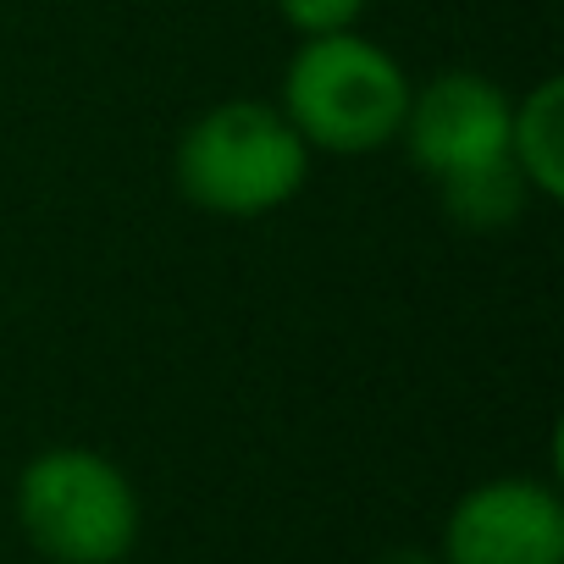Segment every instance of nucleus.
<instances>
[{
  "mask_svg": "<svg viewBox=\"0 0 564 564\" xmlns=\"http://www.w3.org/2000/svg\"><path fill=\"white\" fill-rule=\"evenodd\" d=\"M410 73L360 29L300 40L282 67L276 111L294 122L311 155H377L399 144L410 111Z\"/></svg>",
  "mask_w": 564,
  "mask_h": 564,
  "instance_id": "nucleus-2",
  "label": "nucleus"
},
{
  "mask_svg": "<svg viewBox=\"0 0 564 564\" xmlns=\"http://www.w3.org/2000/svg\"><path fill=\"white\" fill-rule=\"evenodd\" d=\"M437 194H443L448 221L465 227V232H503V227L520 221V210H525V199H531V188H525V177L514 172V161H492V166L454 172V177L437 183Z\"/></svg>",
  "mask_w": 564,
  "mask_h": 564,
  "instance_id": "nucleus-7",
  "label": "nucleus"
},
{
  "mask_svg": "<svg viewBox=\"0 0 564 564\" xmlns=\"http://www.w3.org/2000/svg\"><path fill=\"white\" fill-rule=\"evenodd\" d=\"M371 564H443L432 547H388V553H377Z\"/></svg>",
  "mask_w": 564,
  "mask_h": 564,
  "instance_id": "nucleus-9",
  "label": "nucleus"
},
{
  "mask_svg": "<svg viewBox=\"0 0 564 564\" xmlns=\"http://www.w3.org/2000/svg\"><path fill=\"white\" fill-rule=\"evenodd\" d=\"M12 509L40 564H122L144 531V503L128 470L84 443L40 448L18 470Z\"/></svg>",
  "mask_w": 564,
  "mask_h": 564,
  "instance_id": "nucleus-3",
  "label": "nucleus"
},
{
  "mask_svg": "<svg viewBox=\"0 0 564 564\" xmlns=\"http://www.w3.org/2000/svg\"><path fill=\"white\" fill-rule=\"evenodd\" d=\"M371 0H276V18L289 23L300 40H316V34H344V29H360Z\"/></svg>",
  "mask_w": 564,
  "mask_h": 564,
  "instance_id": "nucleus-8",
  "label": "nucleus"
},
{
  "mask_svg": "<svg viewBox=\"0 0 564 564\" xmlns=\"http://www.w3.org/2000/svg\"><path fill=\"white\" fill-rule=\"evenodd\" d=\"M443 564H564V498L542 476H487L443 520Z\"/></svg>",
  "mask_w": 564,
  "mask_h": 564,
  "instance_id": "nucleus-5",
  "label": "nucleus"
},
{
  "mask_svg": "<svg viewBox=\"0 0 564 564\" xmlns=\"http://www.w3.org/2000/svg\"><path fill=\"white\" fill-rule=\"evenodd\" d=\"M34 564H40V558H34Z\"/></svg>",
  "mask_w": 564,
  "mask_h": 564,
  "instance_id": "nucleus-10",
  "label": "nucleus"
},
{
  "mask_svg": "<svg viewBox=\"0 0 564 564\" xmlns=\"http://www.w3.org/2000/svg\"><path fill=\"white\" fill-rule=\"evenodd\" d=\"M172 177L194 210L260 221L300 199L311 177V144L276 111V100H216L177 133Z\"/></svg>",
  "mask_w": 564,
  "mask_h": 564,
  "instance_id": "nucleus-1",
  "label": "nucleus"
},
{
  "mask_svg": "<svg viewBox=\"0 0 564 564\" xmlns=\"http://www.w3.org/2000/svg\"><path fill=\"white\" fill-rule=\"evenodd\" d=\"M509 117H514V95L498 78L470 73V67H448V73L410 89L399 144H404L415 172L443 183L454 172L509 161Z\"/></svg>",
  "mask_w": 564,
  "mask_h": 564,
  "instance_id": "nucleus-4",
  "label": "nucleus"
},
{
  "mask_svg": "<svg viewBox=\"0 0 564 564\" xmlns=\"http://www.w3.org/2000/svg\"><path fill=\"white\" fill-rule=\"evenodd\" d=\"M509 161L525 177L531 199H564V78H536L509 117Z\"/></svg>",
  "mask_w": 564,
  "mask_h": 564,
  "instance_id": "nucleus-6",
  "label": "nucleus"
}]
</instances>
